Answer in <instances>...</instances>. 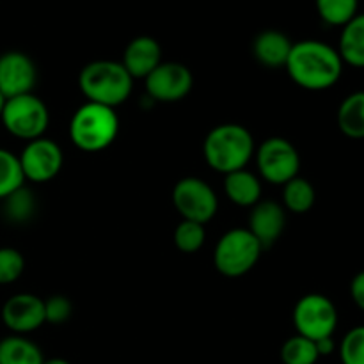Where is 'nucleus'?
<instances>
[{
    "label": "nucleus",
    "instance_id": "f257e3e1",
    "mask_svg": "<svg viewBox=\"0 0 364 364\" xmlns=\"http://www.w3.org/2000/svg\"><path fill=\"white\" fill-rule=\"evenodd\" d=\"M284 68L299 87L326 91L341 78L343 60L334 46L318 39H304L294 43Z\"/></svg>",
    "mask_w": 364,
    "mask_h": 364
},
{
    "label": "nucleus",
    "instance_id": "b1692460",
    "mask_svg": "<svg viewBox=\"0 0 364 364\" xmlns=\"http://www.w3.org/2000/svg\"><path fill=\"white\" fill-rule=\"evenodd\" d=\"M23 183L25 178L21 173L18 155H14L9 149L0 148V201H4L7 196L13 194L20 187H23Z\"/></svg>",
    "mask_w": 364,
    "mask_h": 364
},
{
    "label": "nucleus",
    "instance_id": "7ed1b4c3",
    "mask_svg": "<svg viewBox=\"0 0 364 364\" xmlns=\"http://www.w3.org/2000/svg\"><path fill=\"white\" fill-rule=\"evenodd\" d=\"M78 87L87 102L116 109L130 98L134 78L124 70L121 60L100 59L82 68Z\"/></svg>",
    "mask_w": 364,
    "mask_h": 364
},
{
    "label": "nucleus",
    "instance_id": "6ab92c4d",
    "mask_svg": "<svg viewBox=\"0 0 364 364\" xmlns=\"http://www.w3.org/2000/svg\"><path fill=\"white\" fill-rule=\"evenodd\" d=\"M43 352L34 341L20 334H11L0 340V364H41Z\"/></svg>",
    "mask_w": 364,
    "mask_h": 364
},
{
    "label": "nucleus",
    "instance_id": "2eb2a0df",
    "mask_svg": "<svg viewBox=\"0 0 364 364\" xmlns=\"http://www.w3.org/2000/svg\"><path fill=\"white\" fill-rule=\"evenodd\" d=\"M162 63V48L151 36H137L127 45L121 64L132 78H146Z\"/></svg>",
    "mask_w": 364,
    "mask_h": 364
},
{
    "label": "nucleus",
    "instance_id": "473e14b6",
    "mask_svg": "<svg viewBox=\"0 0 364 364\" xmlns=\"http://www.w3.org/2000/svg\"><path fill=\"white\" fill-rule=\"evenodd\" d=\"M6 102H7V98L2 95V92H0V116H2V110H4V105H6Z\"/></svg>",
    "mask_w": 364,
    "mask_h": 364
},
{
    "label": "nucleus",
    "instance_id": "7c9ffc66",
    "mask_svg": "<svg viewBox=\"0 0 364 364\" xmlns=\"http://www.w3.org/2000/svg\"><path fill=\"white\" fill-rule=\"evenodd\" d=\"M315 343H316V350H318L320 358H322V355H331L334 350H336V343H334L333 336L323 338V340L315 341Z\"/></svg>",
    "mask_w": 364,
    "mask_h": 364
},
{
    "label": "nucleus",
    "instance_id": "423d86ee",
    "mask_svg": "<svg viewBox=\"0 0 364 364\" xmlns=\"http://www.w3.org/2000/svg\"><path fill=\"white\" fill-rule=\"evenodd\" d=\"M0 121L13 137L28 142L45 135L50 123V112L39 96L28 92L7 100Z\"/></svg>",
    "mask_w": 364,
    "mask_h": 364
},
{
    "label": "nucleus",
    "instance_id": "5701e85b",
    "mask_svg": "<svg viewBox=\"0 0 364 364\" xmlns=\"http://www.w3.org/2000/svg\"><path fill=\"white\" fill-rule=\"evenodd\" d=\"M4 215L9 223L23 224L34 217L36 213V198L28 188L20 187L13 194L4 199Z\"/></svg>",
    "mask_w": 364,
    "mask_h": 364
},
{
    "label": "nucleus",
    "instance_id": "6e6552de",
    "mask_svg": "<svg viewBox=\"0 0 364 364\" xmlns=\"http://www.w3.org/2000/svg\"><path fill=\"white\" fill-rule=\"evenodd\" d=\"M173 205L183 220L206 224L215 217L219 199L205 180L196 176L181 178L173 188Z\"/></svg>",
    "mask_w": 364,
    "mask_h": 364
},
{
    "label": "nucleus",
    "instance_id": "0eeeda50",
    "mask_svg": "<svg viewBox=\"0 0 364 364\" xmlns=\"http://www.w3.org/2000/svg\"><path fill=\"white\" fill-rule=\"evenodd\" d=\"M294 323L297 334L308 340L318 341L334 336L338 327L336 306L322 294L304 295L294 308Z\"/></svg>",
    "mask_w": 364,
    "mask_h": 364
},
{
    "label": "nucleus",
    "instance_id": "f03ea898",
    "mask_svg": "<svg viewBox=\"0 0 364 364\" xmlns=\"http://www.w3.org/2000/svg\"><path fill=\"white\" fill-rule=\"evenodd\" d=\"M203 155L213 171L226 176L247 167L255 155V137L242 124H219L205 137Z\"/></svg>",
    "mask_w": 364,
    "mask_h": 364
},
{
    "label": "nucleus",
    "instance_id": "39448f33",
    "mask_svg": "<svg viewBox=\"0 0 364 364\" xmlns=\"http://www.w3.org/2000/svg\"><path fill=\"white\" fill-rule=\"evenodd\" d=\"M262 251V244L247 228H235L219 238L213 251V263L223 276L240 277L255 269Z\"/></svg>",
    "mask_w": 364,
    "mask_h": 364
},
{
    "label": "nucleus",
    "instance_id": "dca6fc26",
    "mask_svg": "<svg viewBox=\"0 0 364 364\" xmlns=\"http://www.w3.org/2000/svg\"><path fill=\"white\" fill-rule=\"evenodd\" d=\"M291 39L288 38L284 32L269 31L259 32L252 41V53H255L256 60L267 68H281L287 66L288 55L291 52Z\"/></svg>",
    "mask_w": 364,
    "mask_h": 364
},
{
    "label": "nucleus",
    "instance_id": "9b49d317",
    "mask_svg": "<svg viewBox=\"0 0 364 364\" xmlns=\"http://www.w3.org/2000/svg\"><path fill=\"white\" fill-rule=\"evenodd\" d=\"M144 82L149 98L155 102L174 103L183 100L192 91L194 77L185 64L169 60V63H160L144 78Z\"/></svg>",
    "mask_w": 364,
    "mask_h": 364
},
{
    "label": "nucleus",
    "instance_id": "412c9836",
    "mask_svg": "<svg viewBox=\"0 0 364 364\" xmlns=\"http://www.w3.org/2000/svg\"><path fill=\"white\" fill-rule=\"evenodd\" d=\"M316 199V192L313 185L306 178L295 176L294 180L283 185V203L284 208L294 213H306L313 208Z\"/></svg>",
    "mask_w": 364,
    "mask_h": 364
},
{
    "label": "nucleus",
    "instance_id": "cd10ccee",
    "mask_svg": "<svg viewBox=\"0 0 364 364\" xmlns=\"http://www.w3.org/2000/svg\"><path fill=\"white\" fill-rule=\"evenodd\" d=\"M23 270L25 259L18 249L0 247V287L20 279Z\"/></svg>",
    "mask_w": 364,
    "mask_h": 364
},
{
    "label": "nucleus",
    "instance_id": "c756f323",
    "mask_svg": "<svg viewBox=\"0 0 364 364\" xmlns=\"http://www.w3.org/2000/svg\"><path fill=\"white\" fill-rule=\"evenodd\" d=\"M350 297H352V301H354V304L364 311V270L363 272L355 274L354 279H352Z\"/></svg>",
    "mask_w": 364,
    "mask_h": 364
},
{
    "label": "nucleus",
    "instance_id": "20e7f679",
    "mask_svg": "<svg viewBox=\"0 0 364 364\" xmlns=\"http://www.w3.org/2000/svg\"><path fill=\"white\" fill-rule=\"evenodd\" d=\"M119 132V117L112 107L85 102L75 110L70 123L71 142L87 153L109 148Z\"/></svg>",
    "mask_w": 364,
    "mask_h": 364
},
{
    "label": "nucleus",
    "instance_id": "2f4dec72",
    "mask_svg": "<svg viewBox=\"0 0 364 364\" xmlns=\"http://www.w3.org/2000/svg\"><path fill=\"white\" fill-rule=\"evenodd\" d=\"M41 364H71V363L66 361V359H63V358H52V359H45Z\"/></svg>",
    "mask_w": 364,
    "mask_h": 364
},
{
    "label": "nucleus",
    "instance_id": "f8f14e48",
    "mask_svg": "<svg viewBox=\"0 0 364 364\" xmlns=\"http://www.w3.org/2000/svg\"><path fill=\"white\" fill-rule=\"evenodd\" d=\"M36 82L38 68L27 53L11 50L0 55V92L7 100L32 92Z\"/></svg>",
    "mask_w": 364,
    "mask_h": 364
},
{
    "label": "nucleus",
    "instance_id": "4468645a",
    "mask_svg": "<svg viewBox=\"0 0 364 364\" xmlns=\"http://www.w3.org/2000/svg\"><path fill=\"white\" fill-rule=\"evenodd\" d=\"M287 224L284 208L276 201H259L252 206L249 215L247 230L262 244V247H270L281 237Z\"/></svg>",
    "mask_w": 364,
    "mask_h": 364
},
{
    "label": "nucleus",
    "instance_id": "aec40b11",
    "mask_svg": "<svg viewBox=\"0 0 364 364\" xmlns=\"http://www.w3.org/2000/svg\"><path fill=\"white\" fill-rule=\"evenodd\" d=\"M338 128L350 139H364V91L348 95L338 109Z\"/></svg>",
    "mask_w": 364,
    "mask_h": 364
},
{
    "label": "nucleus",
    "instance_id": "1a4fd4ad",
    "mask_svg": "<svg viewBox=\"0 0 364 364\" xmlns=\"http://www.w3.org/2000/svg\"><path fill=\"white\" fill-rule=\"evenodd\" d=\"M256 166L263 180L272 185H284L299 176L301 156L297 148L283 137H270L256 151Z\"/></svg>",
    "mask_w": 364,
    "mask_h": 364
},
{
    "label": "nucleus",
    "instance_id": "9d476101",
    "mask_svg": "<svg viewBox=\"0 0 364 364\" xmlns=\"http://www.w3.org/2000/svg\"><path fill=\"white\" fill-rule=\"evenodd\" d=\"M23 178L34 183H45L55 178L63 169L64 155L55 141L46 137L34 139L25 144L18 155Z\"/></svg>",
    "mask_w": 364,
    "mask_h": 364
},
{
    "label": "nucleus",
    "instance_id": "393cba45",
    "mask_svg": "<svg viewBox=\"0 0 364 364\" xmlns=\"http://www.w3.org/2000/svg\"><path fill=\"white\" fill-rule=\"evenodd\" d=\"M320 359L316 343L313 340L295 334L288 338L281 347V361L283 364H316Z\"/></svg>",
    "mask_w": 364,
    "mask_h": 364
},
{
    "label": "nucleus",
    "instance_id": "f3484780",
    "mask_svg": "<svg viewBox=\"0 0 364 364\" xmlns=\"http://www.w3.org/2000/svg\"><path fill=\"white\" fill-rule=\"evenodd\" d=\"M224 192L228 199L238 206H255L262 201V181L251 171L240 169L235 173L226 174L224 180Z\"/></svg>",
    "mask_w": 364,
    "mask_h": 364
},
{
    "label": "nucleus",
    "instance_id": "4be33fe9",
    "mask_svg": "<svg viewBox=\"0 0 364 364\" xmlns=\"http://www.w3.org/2000/svg\"><path fill=\"white\" fill-rule=\"evenodd\" d=\"M316 13L323 23L343 27L359 13V0H315Z\"/></svg>",
    "mask_w": 364,
    "mask_h": 364
},
{
    "label": "nucleus",
    "instance_id": "bb28decb",
    "mask_svg": "<svg viewBox=\"0 0 364 364\" xmlns=\"http://www.w3.org/2000/svg\"><path fill=\"white\" fill-rule=\"evenodd\" d=\"M338 350L343 364H364V326L348 331Z\"/></svg>",
    "mask_w": 364,
    "mask_h": 364
},
{
    "label": "nucleus",
    "instance_id": "c85d7f7f",
    "mask_svg": "<svg viewBox=\"0 0 364 364\" xmlns=\"http://www.w3.org/2000/svg\"><path fill=\"white\" fill-rule=\"evenodd\" d=\"M71 311H73V308H71L70 299L64 297V295H52L45 301L46 322L59 326V323H64L70 318Z\"/></svg>",
    "mask_w": 364,
    "mask_h": 364
},
{
    "label": "nucleus",
    "instance_id": "a878e982",
    "mask_svg": "<svg viewBox=\"0 0 364 364\" xmlns=\"http://www.w3.org/2000/svg\"><path fill=\"white\" fill-rule=\"evenodd\" d=\"M205 224L192 223V220H181L176 226V230H174V245L178 247V251L187 252V255L198 252L205 245Z\"/></svg>",
    "mask_w": 364,
    "mask_h": 364
},
{
    "label": "nucleus",
    "instance_id": "ddd939ff",
    "mask_svg": "<svg viewBox=\"0 0 364 364\" xmlns=\"http://www.w3.org/2000/svg\"><path fill=\"white\" fill-rule=\"evenodd\" d=\"M2 322L13 334L25 336L46 322L45 301L34 294H16L2 306Z\"/></svg>",
    "mask_w": 364,
    "mask_h": 364
},
{
    "label": "nucleus",
    "instance_id": "a211bd4d",
    "mask_svg": "<svg viewBox=\"0 0 364 364\" xmlns=\"http://www.w3.org/2000/svg\"><path fill=\"white\" fill-rule=\"evenodd\" d=\"M336 50L343 64L364 68V13H358L341 27L340 45Z\"/></svg>",
    "mask_w": 364,
    "mask_h": 364
}]
</instances>
